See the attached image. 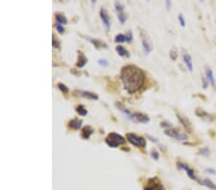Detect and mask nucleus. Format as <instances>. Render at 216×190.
Here are the masks:
<instances>
[{
  "instance_id": "f257e3e1",
  "label": "nucleus",
  "mask_w": 216,
  "mask_h": 190,
  "mask_svg": "<svg viewBox=\"0 0 216 190\" xmlns=\"http://www.w3.org/2000/svg\"><path fill=\"white\" fill-rule=\"evenodd\" d=\"M120 79L123 87L129 94L139 91L145 82V75L138 66L128 64L121 69Z\"/></svg>"
},
{
  "instance_id": "f03ea898",
  "label": "nucleus",
  "mask_w": 216,
  "mask_h": 190,
  "mask_svg": "<svg viewBox=\"0 0 216 190\" xmlns=\"http://www.w3.org/2000/svg\"><path fill=\"white\" fill-rule=\"evenodd\" d=\"M105 141H106V144L110 148H117L121 146V145H124L126 143L125 137H123L121 135L116 133V132H110L107 136Z\"/></svg>"
},
{
  "instance_id": "7ed1b4c3",
  "label": "nucleus",
  "mask_w": 216,
  "mask_h": 190,
  "mask_svg": "<svg viewBox=\"0 0 216 190\" xmlns=\"http://www.w3.org/2000/svg\"><path fill=\"white\" fill-rule=\"evenodd\" d=\"M126 138L131 144L138 148H145L147 145L146 139L143 137H139L134 132H128L126 135Z\"/></svg>"
},
{
  "instance_id": "20e7f679",
  "label": "nucleus",
  "mask_w": 216,
  "mask_h": 190,
  "mask_svg": "<svg viewBox=\"0 0 216 190\" xmlns=\"http://www.w3.org/2000/svg\"><path fill=\"white\" fill-rule=\"evenodd\" d=\"M141 35V44H142V47H143V50H144V53L146 55L150 54V52L153 50V47H152V44L150 42V40L146 38V33L144 31H142L140 33Z\"/></svg>"
},
{
  "instance_id": "39448f33",
  "label": "nucleus",
  "mask_w": 216,
  "mask_h": 190,
  "mask_svg": "<svg viewBox=\"0 0 216 190\" xmlns=\"http://www.w3.org/2000/svg\"><path fill=\"white\" fill-rule=\"evenodd\" d=\"M176 115H177V118H178L179 122L184 126V128L188 132H192V126H191V123H190L189 119L186 116H184L183 114H181L179 113H176Z\"/></svg>"
},
{
  "instance_id": "423d86ee",
  "label": "nucleus",
  "mask_w": 216,
  "mask_h": 190,
  "mask_svg": "<svg viewBox=\"0 0 216 190\" xmlns=\"http://www.w3.org/2000/svg\"><path fill=\"white\" fill-rule=\"evenodd\" d=\"M131 119L135 123H143V124H145V123H148L150 121L149 116L147 114H142V113H134V114H133V116H132Z\"/></svg>"
},
{
  "instance_id": "0eeeda50",
  "label": "nucleus",
  "mask_w": 216,
  "mask_h": 190,
  "mask_svg": "<svg viewBox=\"0 0 216 190\" xmlns=\"http://www.w3.org/2000/svg\"><path fill=\"white\" fill-rule=\"evenodd\" d=\"M99 14H100V17L102 19V22H103V24H104L106 30L109 31L110 28V16H109V14L107 13V11L104 8H101L100 9Z\"/></svg>"
},
{
  "instance_id": "6e6552de",
  "label": "nucleus",
  "mask_w": 216,
  "mask_h": 190,
  "mask_svg": "<svg viewBox=\"0 0 216 190\" xmlns=\"http://www.w3.org/2000/svg\"><path fill=\"white\" fill-rule=\"evenodd\" d=\"M90 43H92L94 47L96 49H102V48H104V49H107L108 48V44L104 41H102L98 39H92V38H88V37H85Z\"/></svg>"
},
{
  "instance_id": "1a4fd4ad",
  "label": "nucleus",
  "mask_w": 216,
  "mask_h": 190,
  "mask_svg": "<svg viewBox=\"0 0 216 190\" xmlns=\"http://www.w3.org/2000/svg\"><path fill=\"white\" fill-rule=\"evenodd\" d=\"M82 124H83V120L82 119H79V118H73L71 120L68 121L67 123V127L71 129V130H75V131H78L79 129H80L82 127Z\"/></svg>"
},
{
  "instance_id": "9d476101",
  "label": "nucleus",
  "mask_w": 216,
  "mask_h": 190,
  "mask_svg": "<svg viewBox=\"0 0 216 190\" xmlns=\"http://www.w3.org/2000/svg\"><path fill=\"white\" fill-rule=\"evenodd\" d=\"M183 60L185 64L186 65L187 69L189 70V72L193 71V62H192V58L191 56L189 55V53L185 52V50H183Z\"/></svg>"
},
{
  "instance_id": "9b49d317",
  "label": "nucleus",
  "mask_w": 216,
  "mask_h": 190,
  "mask_svg": "<svg viewBox=\"0 0 216 190\" xmlns=\"http://www.w3.org/2000/svg\"><path fill=\"white\" fill-rule=\"evenodd\" d=\"M148 184H150L151 186H153L156 190H165L164 185L161 183V181L158 180L157 177L149 178V180H148Z\"/></svg>"
},
{
  "instance_id": "f8f14e48",
  "label": "nucleus",
  "mask_w": 216,
  "mask_h": 190,
  "mask_svg": "<svg viewBox=\"0 0 216 190\" xmlns=\"http://www.w3.org/2000/svg\"><path fill=\"white\" fill-rule=\"evenodd\" d=\"M93 132H94V129L92 126H85L81 131V137L83 139L87 140L93 135Z\"/></svg>"
},
{
  "instance_id": "ddd939ff",
  "label": "nucleus",
  "mask_w": 216,
  "mask_h": 190,
  "mask_svg": "<svg viewBox=\"0 0 216 190\" xmlns=\"http://www.w3.org/2000/svg\"><path fill=\"white\" fill-rule=\"evenodd\" d=\"M87 57L84 55V53L82 51H78V60L76 63V66L79 68H83L84 66L87 63Z\"/></svg>"
},
{
  "instance_id": "4468645a",
  "label": "nucleus",
  "mask_w": 216,
  "mask_h": 190,
  "mask_svg": "<svg viewBox=\"0 0 216 190\" xmlns=\"http://www.w3.org/2000/svg\"><path fill=\"white\" fill-rule=\"evenodd\" d=\"M76 92H78L79 94H80L82 97L84 98H87V99H90V100H98L99 99V96L94 93V92H92V91H87V90H77Z\"/></svg>"
},
{
  "instance_id": "2eb2a0df",
  "label": "nucleus",
  "mask_w": 216,
  "mask_h": 190,
  "mask_svg": "<svg viewBox=\"0 0 216 190\" xmlns=\"http://www.w3.org/2000/svg\"><path fill=\"white\" fill-rule=\"evenodd\" d=\"M206 77L208 81L209 82V84L211 86H215V78H214V74H213V71L211 70L210 67H209V66H206Z\"/></svg>"
},
{
  "instance_id": "dca6fc26",
  "label": "nucleus",
  "mask_w": 216,
  "mask_h": 190,
  "mask_svg": "<svg viewBox=\"0 0 216 190\" xmlns=\"http://www.w3.org/2000/svg\"><path fill=\"white\" fill-rule=\"evenodd\" d=\"M164 133H165L167 137H173V138L176 139V137L180 135L181 132H180V131L177 128H170V129H165L164 130Z\"/></svg>"
},
{
  "instance_id": "f3484780",
  "label": "nucleus",
  "mask_w": 216,
  "mask_h": 190,
  "mask_svg": "<svg viewBox=\"0 0 216 190\" xmlns=\"http://www.w3.org/2000/svg\"><path fill=\"white\" fill-rule=\"evenodd\" d=\"M115 106L117 107V109L120 110V111H122V113L123 114H126L130 119L132 118V116H133V114L131 113V111L126 108V107H125L122 103H120V102H116L115 103Z\"/></svg>"
},
{
  "instance_id": "a211bd4d",
  "label": "nucleus",
  "mask_w": 216,
  "mask_h": 190,
  "mask_svg": "<svg viewBox=\"0 0 216 190\" xmlns=\"http://www.w3.org/2000/svg\"><path fill=\"white\" fill-rule=\"evenodd\" d=\"M115 50L116 52L118 53V55L120 56V57H126V58H130V52L121 45H117L115 47Z\"/></svg>"
},
{
  "instance_id": "6ab92c4d",
  "label": "nucleus",
  "mask_w": 216,
  "mask_h": 190,
  "mask_svg": "<svg viewBox=\"0 0 216 190\" xmlns=\"http://www.w3.org/2000/svg\"><path fill=\"white\" fill-rule=\"evenodd\" d=\"M55 18L57 20V23H59L61 25H64V24H67V18L65 17V16L63 14H61V13H56L55 14Z\"/></svg>"
},
{
  "instance_id": "aec40b11",
  "label": "nucleus",
  "mask_w": 216,
  "mask_h": 190,
  "mask_svg": "<svg viewBox=\"0 0 216 190\" xmlns=\"http://www.w3.org/2000/svg\"><path fill=\"white\" fill-rule=\"evenodd\" d=\"M200 183L202 185H204V186L209 187L211 190H216V184L211 180H209V178H204L203 182H200Z\"/></svg>"
},
{
  "instance_id": "412c9836",
  "label": "nucleus",
  "mask_w": 216,
  "mask_h": 190,
  "mask_svg": "<svg viewBox=\"0 0 216 190\" xmlns=\"http://www.w3.org/2000/svg\"><path fill=\"white\" fill-rule=\"evenodd\" d=\"M75 110L77 111V114L81 116H86L87 114V109L83 106V105H78L75 107Z\"/></svg>"
},
{
  "instance_id": "4be33fe9",
  "label": "nucleus",
  "mask_w": 216,
  "mask_h": 190,
  "mask_svg": "<svg viewBox=\"0 0 216 190\" xmlns=\"http://www.w3.org/2000/svg\"><path fill=\"white\" fill-rule=\"evenodd\" d=\"M57 86H58V88L60 89V91L62 92V93H63V94H67L68 92H69V88H68L64 84H63V83H58L57 84Z\"/></svg>"
},
{
  "instance_id": "5701e85b",
  "label": "nucleus",
  "mask_w": 216,
  "mask_h": 190,
  "mask_svg": "<svg viewBox=\"0 0 216 190\" xmlns=\"http://www.w3.org/2000/svg\"><path fill=\"white\" fill-rule=\"evenodd\" d=\"M115 42H119V43H122V42H127V37L126 35H123V34H118L117 36L115 37Z\"/></svg>"
},
{
  "instance_id": "b1692460",
  "label": "nucleus",
  "mask_w": 216,
  "mask_h": 190,
  "mask_svg": "<svg viewBox=\"0 0 216 190\" xmlns=\"http://www.w3.org/2000/svg\"><path fill=\"white\" fill-rule=\"evenodd\" d=\"M195 114H196V115L199 116V117H209V116L207 111H204V109H200V108L196 109Z\"/></svg>"
},
{
  "instance_id": "393cba45",
  "label": "nucleus",
  "mask_w": 216,
  "mask_h": 190,
  "mask_svg": "<svg viewBox=\"0 0 216 190\" xmlns=\"http://www.w3.org/2000/svg\"><path fill=\"white\" fill-rule=\"evenodd\" d=\"M185 172H186V174H187V176L191 178V180H193V181H198V178H197V177L195 176V174H194V170L193 169H191V168H188L185 170ZM199 182V181H198Z\"/></svg>"
},
{
  "instance_id": "a878e982",
  "label": "nucleus",
  "mask_w": 216,
  "mask_h": 190,
  "mask_svg": "<svg viewBox=\"0 0 216 190\" xmlns=\"http://www.w3.org/2000/svg\"><path fill=\"white\" fill-rule=\"evenodd\" d=\"M52 46L54 47V48H58V49H60V47H61V42H60V40L58 39V38H57L55 35H53L52 36Z\"/></svg>"
},
{
  "instance_id": "bb28decb",
  "label": "nucleus",
  "mask_w": 216,
  "mask_h": 190,
  "mask_svg": "<svg viewBox=\"0 0 216 190\" xmlns=\"http://www.w3.org/2000/svg\"><path fill=\"white\" fill-rule=\"evenodd\" d=\"M115 10L117 11V12H118L119 14L123 13V11H124V9H125V6H124L121 2H119V1H115Z\"/></svg>"
},
{
  "instance_id": "cd10ccee",
  "label": "nucleus",
  "mask_w": 216,
  "mask_h": 190,
  "mask_svg": "<svg viewBox=\"0 0 216 190\" xmlns=\"http://www.w3.org/2000/svg\"><path fill=\"white\" fill-rule=\"evenodd\" d=\"M178 49H177V47H173L172 49H171V51H170V58H171L173 61H176L177 60V58H178Z\"/></svg>"
},
{
  "instance_id": "c85d7f7f",
  "label": "nucleus",
  "mask_w": 216,
  "mask_h": 190,
  "mask_svg": "<svg viewBox=\"0 0 216 190\" xmlns=\"http://www.w3.org/2000/svg\"><path fill=\"white\" fill-rule=\"evenodd\" d=\"M150 155H151V158L154 160H157L158 159H160V153H158L155 148L151 150L150 152Z\"/></svg>"
},
{
  "instance_id": "c756f323",
  "label": "nucleus",
  "mask_w": 216,
  "mask_h": 190,
  "mask_svg": "<svg viewBox=\"0 0 216 190\" xmlns=\"http://www.w3.org/2000/svg\"><path fill=\"white\" fill-rule=\"evenodd\" d=\"M199 154H201L202 155H204V156H208L210 154V150L208 147H203L199 150Z\"/></svg>"
},
{
  "instance_id": "7c9ffc66",
  "label": "nucleus",
  "mask_w": 216,
  "mask_h": 190,
  "mask_svg": "<svg viewBox=\"0 0 216 190\" xmlns=\"http://www.w3.org/2000/svg\"><path fill=\"white\" fill-rule=\"evenodd\" d=\"M118 20L121 24H124L125 22H126L127 20V15L126 14H124V13H121V14H118Z\"/></svg>"
},
{
  "instance_id": "2f4dec72",
  "label": "nucleus",
  "mask_w": 216,
  "mask_h": 190,
  "mask_svg": "<svg viewBox=\"0 0 216 190\" xmlns=\"http://www.w3.org/2000/svg\"><path fill=\"white\" fill-rule=\"evenodd\" d=\"M188 139V137L187 135H185V133H180V135L176 137V140L178 141H185Z\"/></svg>"
},
{
  "instance_id": "473e14b6",
  "label": "nucleus",
  "mask_w": 216,
  "mask_h": 190,
  "mask_svg": "<svg viewBox=\"0 0 216 190\" xmlns=\"http://www.w3.org/2000/svg\"><path fill=\"white\" fill-rule=\"evenodd\" d=\"M177 167L178 168L180 169V170H186L187 168H188V165L186 164V163H184V162H181V161H179L178 163H177Z\"/></svg>"
},
{
  "instance_id": "72a5a7b5",
  "label": "nucleus",
  "mask_w": 216,
  "mask_h": 190,
  "mask_svg": "<svg viewBox=\"0 0 216 190\" xmlns=\"http://www.w3.org/2000/svg\"><path fill=\"white\" fill-rule=\"evenodd\" d=\"M178 20H179V22H180V24H181V27H185V20L184 16L181 15V14H179V16H178Z\"/></svg>"
},
{
  "instance_id": "f704fd0d",
  "label": "nucleus",
  "mask_w": 216,
  "mask_h": 190,
  "mask_svg": "<svg viewBox=\"0 0 216 190\" xmlns=\"http://www.w3.org/2000/svg\"><path fill=\"white\" fill-rule=\"evenodd\" d=\"M202 83H203V87L206 89V88H208V86L209 85V82L208 81V79H207V77H202Z\"/></svg>"
},
{
  "instance_id": "c9c22d12",
  "label": "nucleus",
  "mask_w": 216,
  "mask_h": 190,
  "mask_svg": "<svg viewBox=\"0 0 216 190\" xmlns=\"http://www.w3.org/2000/svg\"><path fill=\"white\" fill-rule=\"evenodd\" d=\"M55 27H56L57 31H58V32L60 33V34H63V33H64V28H63V25H61V24H59V23H57V24L55 25Z\"/></svg>"
},
{
  "instance_id": "e433bc0d",
  "label": "nucleus",
  "mask_w": 216,
  "mask_h": 190,
  "mask_svg": "<svg viewBox=\"0 0 216 190\" xmlns=\"http://www.w3.org/2000/svg\"><path fill=\"white\" fill-rule=\"evenodd\" d=\"M98 63L100 65H102V66H105V67L109 65V62L107 60H105V59H99L98 60Z\"/></svg>"
},
{
  "instance_id": "4c0bfd02",
  "label": "nucleus",
  "mask_w": 216,
  "mask_h": 190,
  "mask_svg": "<svg viewBox=\"0 0 216 190\" xmlns=\"http://www.w3.org/2000/svg\"><path fill=\"white\" fill-rule=\"evenodd\" d=\"M161 126L162 127V128H168V129H170V128H172V124H171V123H168V122H162L161 123Z\"/></svg>"
},
{
  "instance_id": "58836bf2",
  "label": "nucleus",
  "mask_w": 216,
  "mask_h": 190,
  "mask_svg": "<svg viewBox=\"0 0 216 190\" xmlns=\"http://www.w3.org/2000/svg\"><path fill=\"white\" fill-rule=\"evenodd\" d=\"M126 37H127V42H132V40H133V34H132V32L131 31H129L128 32V34L126 35Z\"/></svg>"
},
{
  "instance_id": "ea45409f",
  "label": "nucleus",
  "mask_w": 216,
  "mask_h": 190,
  "mask_svg": "<svg viewBox=\"0 0 216 190\" xmlns=\"http://www.w3.org/2000/svg\"><path fill=\"white\" fill-rule=\"evenodd\" d=\"M171 5H172V3H171V1H165V6H166V9L167 10H170V8H171Z\"/></svg>"
},
{
  "instance_id": "a19ab883",
  "label": "nucleus",
  "mask_w": 216,
  "mask_h": 190,
  "mask_svg": "<svg viewBox=\"0 0 216 190\" xmlns=\"http://www.w3.org/2000/svg\"><path fill=\"white\" fill-rule=\"evenodd\" d=\"M206 172H207V173H209V174H216V171H215L214 169H212V168H208V169L206 170Z\"/></svg>"
},
{
  "instance_id": "79ce46f5",
  "label": "nucleus",
  "mask_w": 216,
  "mask_h": 190,
  "mask_svg": "<svg viewBox=\"0 0 216 190\" xmlns=\"http://www.w3.org/2000/svg\"><path fill=\"white\" fill-rule=\"evenodd\" d=\"M144 190H156L153 186H151L150 184H147L145 187H144Z\"/></svg>"
},
{
  "instance_id": "37998d69",
  "label": "nucleus",
  "mask_w": 216,
  "mask_h": 190,
  "mask_svg": "<svg viewBox=\"0 0 216 190\" xmlns=\"http://www.w3.org/2000/svg\"><path fill=\"white\" fill-rule=\"evenodd\" d=\"M147 137L150 138V140H151V141H153V142H157V138H155V137H151V136H147Z\"/></svg>"
}]
</instances>
